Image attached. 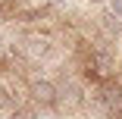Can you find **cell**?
<instances>
[{
    "mask_svg": "<svg viewBox=\"0 0 122 119\" xmlns=\"http://www.w3.org/2000/svg\"><path fill=\"white\" fill-rule=\"evenodd\" d=\"M31 100L41 103V107L56 103V88H53L50 82H35V85H31Z\"/></svg>",
    "mask_w": 122,
    "mask_h": 119,
    "instance_id": "cell-2",
    "label": "cell"
},
{
    "mask_svg": "<svg viewBox=\"0 0 122 119\" xmlns=\"http://www.w3.org/2000/svg\"><path fill=\"white\" fill-rule=\"evenodd\" d=\"M25 50H28L31 57L44 53V50H47V38H38V35H35V38H28V41H25Z\"/></svg>",
    "mask_w": 122,
    "mask_h": 119,
    "instance_id": "cell-3",
    "label": "cell"
},
{
    "mask_svg": "<svg viewBox=\"0 0 122 119\" xmlns=\"http://www.w3.org/2000/svg\"><path fill=\"white\" fill-rule=\"evenodd\" d=\"M0 3H13V0H0Z\"/></svg>",
    "mask_w": 122,
    "mask_h": 119,
    "instance_id": "cell-8",
    "label": "cell"
},
{
    "mask_svg": "<svg viewBox=\"0 0 122 119\" xmlns=\"http://www.w3.org/2000/svg\"><path fill=\"white\" fill-rule=\"evenodd\" d=\"M88 3H103V0H88Z\"/></svg>",
    "mask_w": 122,
    "mask_h": 119,
    "instance_id": "cell-7",
    "label": "cell"
},
{
    "mask_svg": "<svg viewBox=\"0 0 122 119\" xmlns=\"http://www.w3.org/2000/svg\"><path fill=\"white\" fill-rule=\"evenodd\" d=\"M110 13H113L119 22H122V0H110Z\"/></svg>",
    "mask_w": 122,
    "mask_h": 119,
    "instance_id": "cell-5",
    "label": "cell"
},
{
    "mask_svg": "<svg viewBox=\"0 0 122 119\" xmlns=\"http://www.w3.org/2000/svg\"><path fill=\"white\" fill-rule=\"evenodd\" d=\"M10 119H35V116H31V113H28V110H16V113H13V116H10Z\"/></svg>",
    "mask_w": 122,
    "mask_h": 119,
    "instance_id": "cell-6",
    "label": "cell"
},
{
    "mask_svg": "<svg viewBox=\"0 0 122 119\" xmlns=\"http://www.w3.org/2000/svg\"><path fill=\"white\" fill-rule=\"evenodd\" d=\"M100 103H103V110H107L110 119H119L122 116V88L116 82H107L100 88Z\"/></svg>",
    "mask_w": 122,
    "mask_h": 119,
    "instance_id": "cell-1",
    "label": "cell"
},
{
    "mask_svg": "<svg viewBox=\"0 0 122 119\" xmlns=\"http://www.w3.org/2000/svg\"><path fill=\"white\" fill-rule=\"evenodd\" d=\"M6 107H13V97H10V91L0 85V110H6Z\"/></svg>",
    "mask_w": 122,
    "mask_h": 119,
    "instance_id": "cell-4",
    "label": "cell"
}]
</instances>
